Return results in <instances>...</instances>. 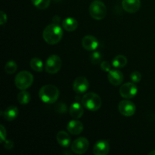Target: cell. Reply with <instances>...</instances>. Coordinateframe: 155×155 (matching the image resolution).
Instances as JSON below:
<instances>
[{"instance_id": "obj_18", "label": "cell", "mask_w": 155, "mask_h": 155, "mask_svg": "<svg viewBox=\"0 0 155 155\" xmlns=\"http://www.w3.org/2000/svg\"><path fill=\"white\" fill-rule=\"evenodd\" d=\"M57 142L61 146L64 148H68L71 143V139L68 133L65 131H59L56 136Z\"/></svg>"}, {"instance_id": "obj_13", "label": "cell", "mask_w": 155, "mask_h": 155, "mask_svg": "<svg viewBox=\"0 0 155 155\" xmlns=\"http://www.w3.org/2000/svg\"><path fill=\"white\" fill-rule=\"evenodd\" d=\"M122 7L125 12L128 13H136L140 9V0H123Z\"/></svg>"}, {"instance_id": "obj_24", "label": "cell", "mask_w": 155, "mask_h": 155, "mask_svg": "<svg viewBox=\"0 0 155 155\" xmlns=\"http://www.w3.org/2000/svg\"><path fill=\"white\" fill-rule=\"evenodd\" d=\"M18 69V65L16 62L14 61H9L5 65V71L8 74H15Z\"/></svg>"}, {"instance_id": "obj_27", "label": "cell", "mask_w": 155, "mask_h": 155, "mask_svg": "<svg viewBox=\"0 0 155 155\" xmlns=\"http://www.w3.org/2000/svg\"><path fill=\"white\" fill-rule=\"evenodd\" d=\"M6 136H7V133H6V130L2 125L0 126V142L2 143L6 140Z\"/></svg>"}, {"instance_id": "obj_21", "label": "cell", "mask_w": 155, "mask_h": 155, "mask_svg": "<svg viewBox=\"0 0 155 155\" xmlns=\"http://www.w3.org/2000/svg\"><path fill=\"white\" fill-rule=\"evenodd\" d=\"M30 65L32 69L36 72H42L43 70V63L39 58H33L30 60Z\"/></svg>"}, {"instance_id": "obj_31", "label": "cell", "mask_w": 155, "mask_h": 155, "mask_svg": "<svg viewBox=\"0 0 155 155\" xmlns=\"http://www.w3.org/2000/svg\"><path fill=\"white\" fill-rule=\"evenodd\" d=\"M149 155H155V150H154V151H151V152L149 153Z\"/></svg>"}, {"instance_id": "obj_5", "label": "cell", "mask_w": 155, "mask_h": 155, "mask_svg": "<svg viewBox=\"0 0 155 155\" xmlns=\"http://www.w3.org/2000/svg\"><path fill=\"white\" fill-rule=\"evenodd\" d=\"M89 15L95 20H102L107 15V8L104 2L99 0H95L89 5Z\"/></svg>"}, {"instance_id": "obj_26", "label": "cell", "mask_w": 155, "mask_h": 155, "mask_svg": "<svg viewBox=\"0 0 155 155\" xmlns=\"http://www.w3.org/2000/svg\"><path fill=\"white\" fill-rule=\"evenodd\" d=\"M130 79H131L132 82H133V83H139L142 80V74L139 71H134L130 75Z\"/></svg>"}, {"instance_id": "obj_6", "label": "cell", "mask_w": 155, "mask_h": 155, "mask_svg": "<svg viewBox=\"0 0 155 155\" xmlns=\"http://www.w3.org/2000/svg\"><path fill=\"white\" fill-rule=\"evenodd\" d=\"M62 61L61 58L56 54H51L47 58L45 65V70L50 74H57L61 70Z\"/></svg>"}, {"instance_id": "obj_14", "label": "cell", "mask_w": 155, "mask_h": 155, "mask_svg": "<svg viewBox=\"0 0 155 155\" xmlns=\"http://www.w3.org/2000/svg\"><path fill=\"white\" fill-rule=\"evenodd\" d=\"M109 82L114 86H119L124 81V74L119 70H110L107 75Z\"/></svg>"}, {"instance_id": "obj_29", "label": "cell", "mask_w": 155, "mask_h": 155, "mask_svg": "<svg viewBox=\"0 0 155 155\" xmlns=\"http://www.w3.org/2000/svg\"><path fill=\"white\" fill-rule=\"evenodd\" d=\"M7 15L3 11H1V12H0V24L1 25H4L5 24L7 23Z\"/></svg>"}, {"instance_id": "obj_25", "label": "cell", "mask_w": 155, "mask_h": 155, "mask_svg": "<svg viewBox=\"0 0 155 155\" xmlns=\"http://www.w3.org/2000/svg\"><path fill=\"white\" fill-rule=\"evenodd\" d=\"M102 58V54L99 51H93L90 54V60L93 64H98Z\"/></svg>"}, {"instance_id": "obj_9", "label": "cell", "mask_w": 155, "mask_h": 155, "mask_svg": "<svg viewBox=\"0 0 155 155\" xmlns=\"http://www.w3.org/2000/svg\"><path fill=\"white\" fill-rule=\"evenodd\" d=\"M118 110L120 113L125 117H132L136 113V105L131 101L128 100H122L119 103Z\"/></svg>"}, {"instance_id": "obj_30", "label": "cell", "mask_w": 155, "mask_h": 155, "mask_svg": "<svg viewBox=\"0 0 155 155\" xmlns=\"http://www.w3.org/2000/svg\"><path fill=\"white\" fill-rule=\"evenodd\" d=\"M4 147L7 150H12L14 148V142L12 140H5L4 142Z\"/></svg>"}, {"instance_id": "obj_2", "label": "cell", "mask_w": 155, "mask_h": 155, "mask_svg": "<svg viewBox=\"0 0 155 155\" xmlns=\"http://www.w3.org/2000/svg\"><path fill=\"white\" fill-rule=\"evenodd\" d=\"M60 95L59 89L54 85H45L39 91L41 101L46 104H53L58 101Z\"/></svg>"}, {"instance_id": "obj_17", "label": "cell", "mask_w": 155, "mask_h": 155, "mask_svg": "<svg viewBox=\"0 0 155 155\" xmlns=\"http://www.w3.org/2000/svg\"><path fill=\"white\" fill-rule=\"evenodd\" d=\"M70 114L74 119H80L83 117V114H84V108L78 102H74L70 107Z\"/></svg>"}, {"instance_id": "obj_4", "label": "cell", "mask_w": 155, "mask_h": 155, "mask_svg": "<svg viewBox=\"0 0 155 155\" xmlns=\"http://www.w3.org/2000/svg\"><path fill=\"white\" fill-rule=\"evenodd\" d=\"M33 83V76L30 72L22 71L18 73L15 79V86L21 90H26Z\"/></svg>"}, {"instance_id": "obj_11", "label": "cell", "mask_w": 155, "mask_h": 155, "mask_svg": "<svg viewBox=\"0 0 155 155\" xmlns=\"http://www.w3.org/2000/svg\"><path fill=\"white\" fill-rule=\"evenodd\" d=\"M82 46L86 51H93L98 47V41L95 36L87 35L82 39Z\"/></svg>"}, {"instance_id": "obj_32", "label": "cell", "mask_w": 155, "mask_h": 155, "mask_svg": "<svg viewBox=\"0 0 155 155\" xmlns=\"http://www.w3.org/2000/svg\"><path fill=\"white\" fill-rule=\"evenodd\" d=\"M56 1H58V0H56Z\"/></svg>"}, {"instance_id": "obj_10", "label": "cell", "mask_w": 155, "mask_h": 155, "mask_svg": "<svg viewBox=\"0 0 155 155\" xmlns=\"http://www.w3.org/2000/svg\"><path fill=\"white\" fill-rule=\"evenodd\" d=\"M89 80L85 77H78L75 79L73 83V89L78 95L83 94L89 89Z\"/></svg>"}, {"instance_id": "obj_12", "label": "cell", "mask_w": 155, "mask_h": 155, "mask_svg": "<svg viewBox=\"0 0 155 155\" xmlns=\"http://www.w3.org/2000/svg\"><path fill=\"white\" fill-rule=\"evenodd\" d=\"M110 151V144L107 140H99L94 145L93 153L95 155H107Z\"/></svg>"}, {"instance_id": "obj_20", "label": "cell", "mask_w": 155, "mask_h": 155, "mask_svg": "<svg viewBox=\"0 0 155 155\" xmlns=\"http://www.w3.org/2000/svg\"><path fill=\"white\" fill-rule=\"evenodd\" d=\"M127 62H128V61H127V58L126 56L122 55V54H119V55H117L113 59L112 64L116 68H123L127 64Z\"/></svg>"}, {"instance_id": "obj_16", "label": "cell", "mask_w": 155, "mask_h": 155, "mask_svg": "<svg viewBox=\"0 0 155 155\" xmlns=\"http://www.w3.org/2000/svg\"><path fill=\"white\" fill-rule=\"evenodd\" d=\"M67 129L71 134L77 136V135L80 134L83 132V125L80 121L77 120H73L68 123Z\"/></svg>"}, {"instance_id": "obj_19", "label": "cell", "mask_w": 155, "mask_h": 155, "mask_svg": "<svg viewBox=\"0 0 155 155\" xmlns=\"http://www.w3.org/2000/svg\"><path fill=\"white\" fill-rule=\"evenodd\" d=\"M62 27L68 32H73L78 27V22L75 18H68L62 21Z\"/></svg>"}, {"instance_id": "obj_7", "label": "cell", "mask_w": 155, "mask_h": 155, "mask_svg": "<svg viewBox=\"0 0 155 155\" xmlns=\"http://www.w3.org/2000/svg\"><path fill=\"white\" fill-rule=\"evenodd\" d=\"M89 142L85 137H80L75 139L71 145V150L77 154H83L89 149Z\"/></svg>"}, {"instance_id": "obj_23", "label": "cell", "mask_w": 155, "mask_h": 155, "mask_svg": "<svg viewBox=\"0 0 155 155\" xmlns=\"http://www.w3.org/2000/svg\"><path fill=\"white\" fill-rule=\"evenodd\" d=\"M33 5L40 10H45L49 6L51 0H31Z\"/></svg>"}, {"instance_id": "obj_3", "label": "cell", "mask_w": 155, "mask_h": 155, "mask_svg": "<svg viewBox=\"0 0 155 155\" xmlns=\"http://www.w3.org/2000/svg\"><path fill=\"white\" fill-rule=\"evenodd\" d=\"M82 104L88 110L91 111H97L99 110L102 104L101 98L98 95L94 92L85 94L82 98Z\"/></svg>"}, {"instance_id": "obj_15", "label": "cell", "mask_w": 155, "mask_h": 155, "mask_svg": "<svg viewBox=\"0 0 155 155\" xmlns=\"http://www.w3.org/2000/svg\"><path fill=\"white\" fill-rule=\"evenodd\" d=\"M19 110L18 108L15 105H11L8 107L4 111H1V115L8 121H12L17 118L18 116Z\"/></svg>"}, {"instance_id": "obj_1", "label": "cell", "mask_w": 155, "mask_h": 155, "mask_svg": "<svg viewBox=\"0 0 155 155\" xmlns=\"http://www.w3.org/2000/svg\"><path fill=\"white\" fill-rule=\"evenodd\" d=\"M42 37L48 45H56L63 37V30L58 24H49L44 29Z\"/></svg>"}, {"instance_id": "obj_8", "label": "cell", "mask_w": 155, "mask_h": 155, "mask_svg": "<svg viewBox=\"0 0 155 155\" xmlns=\"http://www.w3.org/2000/svg\"><path fill=\"white\" fill-rule=\"evenodd\" d=\"M138 92V88L133 83H124L120 88V95L126 99H131L134 98Z\"/></svg>"}, {"instance_id": "obj_22", "label": "cell", "mask_w": 155, "mask_h": 155, "mask_svg": "<svg viewBox=\"0 0 155 155\" xmlns=\"http://www.w3.org/2000/svg\"><path fill=\"white\" fill-rule=\"evenodd\" d=\"M31 99L30 94L26 90H21L18 94V101L21 104H27Z\"/></svg>"}, {"instance_id": "obj_28", "label": "cell", "mask_w": 155, "mask_h": 155, "mask_svg": "<svg viewBox=\"0 0 155 155\" xmlns=\"http://www.w3.org/2000/svg\"><path fill=\"white\" fill-rule=\"evenodd\" d=\"M100 67H101V69L104 72H109L110 71V68H111L110 63L108 61H106L101 62Z\"/></svg>"}]
</instances>
